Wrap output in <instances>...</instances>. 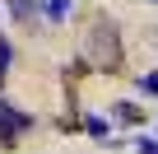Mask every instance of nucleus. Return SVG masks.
<instances>
[{
	"label": "nucleus",
	"instance_id": "1",
	"mask_svg": "<svg viewBox=\"0 0 158 154\" xmlns=\"http://www.w3.org/2000/svg\"><path fill=\"white\" fill-rule=\"evenodd\" d=\"M93 51H102V65H121V37H116V24H112V19H98V28H93Z\"/></svg>",
	"mask_w": 158,
	"mask_h": 154
},
{
	"label": "nucleus",
	"instance_id": "2",
	"mask_svg": "<svg viewBox=\"0 0 158 154\" xmlns=\"http://www.w3.org/2000/svg\"><path fill=\"white\" fill-rule=\"evenodd\" d=\"M33 126V117L28 112H19V108H10L5 98H0V135H5V140H14L19 131H28Z\"/></svg>",
	"mask_w": 158,
	"mask_h": 154
},
{
	"label": "nucleus",
	"instance_id": "3",
	"mask_svg": "<svg viewBox=\"0 0 158 154\" xmlns=\"http://www.w3.org/2000/svg\"><path fill=\"white\" fill-rule=\"evenodd\" d=\"M70 14V0H42V19H51V24H60Z\"/></svg>",
	"mask_w": 158,
	"mask_h": 154
},
{
	"label": "nucleus",
	"instance_id": "4",
	"mask_svg": "<svg viewBox=\"0 0 158 154\" xmlns=\"http://www.w3.org/2000/svg\"><path fill=\"white\" fill-rule=\"evenodd\" d=\"M116 121H139V108L135 103H116Z\"/></svg>",
	"mask_w": 158,
	"mask_h": 154
},
{
	"label": "nucleus",
	"instance_id": "5",
	"mask_svg": "<svg viewBox=\"0 0 158 154\" xmlns=\"http://www.w3.org/2000/svg\"><path fill=\"white\" fill-rule=\"evenodd\" d=\"M10 61H14V51H10V42H5V33H0V80H5V70H10Z\"/></svg>",
	"mask_w": 158,
	"mask_h": 154
},
{
	"label": "nucleus",
	"instance_id": "6",
	"mask_svg": "<svg viewBox=\"0 0 158 154\" xmlns=\"http://www.w3.org/2000/svg\"><path fill=\"white\" fill-rule=\"evenodd\" d=\"M84 126H89V135H107V121H102V117H89Z\"/></svg>",
	"mask_w": 158,
	"mask_h": 154
},
{
	"label": "nucleus",
	"instance_id": "7",
	"mask_svg": "<svg viewBox=\"0 0 158 154\" xmlns=\"http://www.w3.org/2000/svg\"><path fill=\"white\" fill-rule=\"evenodd\" d=\"M139 89H144V94H158V75H144V80H139Z\"/></svg>",
	"mask_w": 158,
	"mask_h": 154
},
{
	"label": "nucleus",
	"instance_id": "8",
	"mask_svg": "<svg viewBox=\"0 0 158 154\" xmlns=\"http://www.w3.org/2000/svg\"><path fill=\"white\" fill-rule=\"evenodd\" d=\"M139 154H158V140H139Z\"/></svg>",
	"mask_w": 158,
	"mask_h": 154
},
{
	"label": "nucleus",
	"instance_id": "9",
	"mask_svg": "<svg viewBox=\"0 0 158 154\" xmlns=\"http://www.w3.org/2000/svg\"><path fill=\"white\" fill-rule=\"evenodd\" d=\"M153 5H158V0H153Z\"/></svg>",
	"mask_w": 158,
	"mask_h": 154
}]
</instances>
